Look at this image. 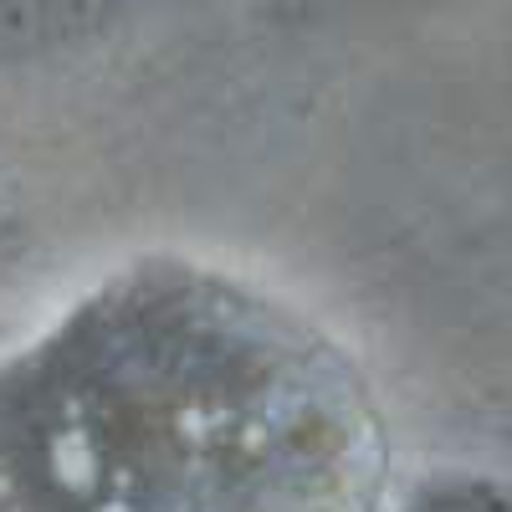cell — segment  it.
Returning a JSON list of instances; mask_svg holds the SVG:
<instances>
[{
  "label": "cell",
  "mask_w": 512,
  "mask_h": 512,
  "mask_svg": "<svg viewBox=\"0 0 512 512\" xmlns=\"http://www.w3.org/2000/svg\"><path fill=\"white\" fill-rule=\"evenodd\" d=\"M390 415L292 297L139 251L0 349V512H374Z\"/></svg>",
  "instance_id": "6da1fadb"
},
{
  "label": "cell",
  "mask_w": 512,
  "mask_h": 512,
  "mask_svg": "<svg viewBox=\"0 0 512 512\" xmlns=\"http://www.w3.org/2000/svg\"><path fill=\"white\" fill-rule=\"evenodd\" d=\"M374 512H512V497L497 472L446 466V472H425L405 487H390V497Z\"/></svg>",
  "instance_id": "7a4b0ae2"
},
{
  "label": "cell",
  "mask_w": 512,
  "mask_h": 512,
  "mask_svg": "<svg viewBox=\"0 0 512 512\" xmlns=\"http://www.w3.org/2000/svg\"><path fill=\"white\" fill-rule=\"evenodd\" d=\"M98 21H108L98 6H0V57L47 52L57 41L98 31Z\"/></svg>",
  "instance_id": "3957f363"
},
{
  "label": "cell",
  "mask_w": 512,
  "mask_h": 512,
  "mask_svg": "<svg viewBox=\"0 0 512 512\" xmlns=\"http://www.w3.org/2000/svg\"><path fill=\"white\" fill-rule=\"evenodd\" d=\"M11 256H16V221H11V216H0V277H6Z\"/></svg>",
  "instance_id": "277c9868"
}]
</instances>
